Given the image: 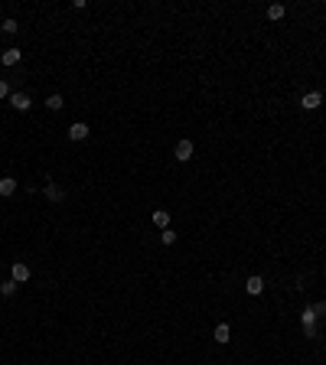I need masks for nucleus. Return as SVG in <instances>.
<instances>
[{"label": "nucleus", "mask_w": 326, "mask_h": 365, "mask_svg": "<svg viewBox=\"0 0 326 365\" xmlns=\"http://www.w3.org/2000/svg\"><path fill=\"white\" fill-rule=\"evenodd\" d=\"M245 290H248L251 297H258L261 290H264V277H258V274H251V277H248V284H245Z\"/></svg>", "instance_id": "6"}, {"label": "nucleus", "mask_w": 326, "mask_h": 365, "mask_svg": "<svg viewBox=\"0 0 326 365\" xmlns=\"http://www.w3.org/2000/svg\"><path fill=\"white\" fill-rule=\"evenodd\" d=\"M17 287H20V284H17V280H3V284H0V293H3V297H13V293H17Z\"/></svg>", "instance_id": "14"}, {"label": "nucleus", "mask_w": 326, "mask_h": 365, "mask_svg": "<svg viewBox=\"0 0 326 365\" xmlns=\"http://www.w3.org/2000/svg\"><path fill=\"white\" fill-rule=\"evenodd\" d=\"M20 49H7V53H0V62H3V65H7V69H10V65H17V62H20Z\"/></svg>", "instance_id": "10"}, {"label": "nucleus", "mask_w": 326, "mask_h": 365, "mask_svg": "<svg viewBox=\"0 0 326 365\" xmlns=\"http://www.w3.org/2000/svg\"><path fill=\"white\" fill-rule=\"evenodd\" d=\"M46 108H49V111H62V108H65L62 95H49V98H46Z\"/></svg>", "instance_id": "13"}, {"label": "nucleus", "mask_w": 326, "mask_h": 365, "mask_svg": "<svg viewBox=\"0 0 326 365\" xmlns=\"http://www.w3.org/2000/svg\"><path fill=\"white\" fill-rule=\"evenodd\" d=\"M13 193H17V180H13V176H3V180H0V196L7 199V196H13Z\"/></svg>", "instance_id": "9"}, {"label": "nucleus", "mask_w": 326, "mask_h": 365, "mask_svg": "<svg viewBox=\"0 0 326 365\" xmlns=\"http://www.w3.org/2000/svg\"><path fill=\"white\" fill-rule=\"evenodd\" d=\"M284 13H287L284 10V3H271V7H268V20H281Z\"/></svg>", "instance_id": "15"}, {"label": "nucleus", "mask_w": 326, "mask_h": 365, "mask_svg": "<svg viewBox=\"0 0 326 365\" xmlns=\"http://www.w3.org/2000/svg\"><path fill=\"white\" fill-rule=\"evenodd\" d=\"M153 225L160 228H170V212H166V209H153Z\"/></svg>", "instance_id": "7"}, {"label": "nucleus", "mask_w": 326, "mask_h": 365, "mask_svg": "<svg viewBox=\"0 0 326 365\" xmlns=\"http://www.w3.org/2000/svg\"><path fill=\"white\" fill-rule=\"evenodd\" d=\"M88 137V124H82V121H78V124H72V128H69V140H85Z\"/></svg>", "instance_id": "8"}, {"label": "nucleus", "mask_w": 326, "mask_h": 365, "mask_svg": "<svg viewBox=\"0 0 326 365\" xmlns=\"http://www.w3.org/2000/svg\"><path fill=\"white\" fill-rule=\"evenodd\" d=\"M320 105H323V95H320V91H307L304 101H300V108H304V111H316Z\"/></svg>", "instance_id": "3"}, {"label": "nucleus", "mask_w": 326, "mask_h": 365, "mask_svg": "<svg viewBox=\"0 0 326 365\" xmlns=\"http://www.w3.org/2000/svg\"><path fill=\"white\" fill-rule=\"evenodd\" d=\"M228 339H232V326H228V323H218V326H216V343L225 346Z\"/></svg>", "instance_id": "11"}, {"label": "nucleus", "mask_w": 326, "mask_h": 365, "mask_svg": "<svg viewBox=\"0 0 326 365\" xmlns=\"http://www.w3.org/2000/svg\"><path fill=\"white\" fill-rule=\"evenodd\" d=\"M176 238H180V235H176L173 228H163V232H160V241H163V245H176Z\"/></svg>", "instance_id": "16"}, {"label": "nucleus", "mask_w": 326, "mask_h": 365, "mask_svg": "<svg viewBox=\"0 0 326 365\" xmlns=\"http://www.w3.org/2000/svg\"><path fill=\"white\" fill-rule=\"evenodd\" d=\"M13 91H10V85H7V82H0V98H10Z\"/></svg>", "instance_id": "18"}, {"label": "nucleus", "mask_w": 326, "mask_h": 365, "mask_svg": "<svg viewBox=\"0 0 326 365\" xmlns=\"http://www.w3.org/2000/svg\"><path fill=\"white\" fill-rule=\"evenodd\" d=\"M10 274H13V280H17V284H23V280H30V268H26L23 261H13Z\"/></svg>", "instance_id": "5"}, {"label": "nucleus", "mask_w": 326, "mask_h": 365, "mask_svg": "<svg viewBox=\"0 0 326 365\" xmlns=\"http://www.w3.org/2000/svg\"><path fill=\"white\" fill-rule=\"evenodd\" d=\"M10 105H13V111H30L33 101H30V95H26V91H13V95H10Z\"/></svg>", "instance_id": "2"}, {"label": "nucleus", "mask_w": 326, "mask_h": 365, "mask_svg": "<svg viewBox=\"0 0 326 365\" xmlns=\"http://www.w3.org/2000/svg\"><path fill=\"white\" fill-rule=\"evenodd\" d=\"M176 160L180 163H189L193 160V153H196V147H193V140H180V144H176Z\"/></svg>", "instance_id": "1"}, {"label": "nucleus", "mask_w": 326, "mask_h": 365, "mask_svg": "<svg viewBox=\"0 0 326 365\" xmlns=\"http://www.w3.org/2000/svg\"><path fill=\"white\" fill-rule=\"evenodd\" d=\"M62 189H59V186H55V182H46V199H49V202H62Z\"/></svg>", "instance_id": "12"}, {"label": "nucleus", "mask_w": 326, "mask_h": 365, "mask_svg": "<svg viewBox=\"0 0 326 365\" xmlns=\"http://www.w3.org/2000/svg\"><path fill=\"white\" fill-rule=\"evenodd\" d=\"M0 30H3V33H17V30H20V23H17V20H3Z\"/></svg>", "instance_id": "17"}, {"label": "nucleus", "mask_w": 326, "mask_h": 365, "mask_svg": "<svg viewBox=\"0 0 326 365\" xmlns=\"http://www.w3.org/2000/svg\"><path fill=\"white\" fill-rule=\"evenodd\" d=\"M316 307H307L304 313H300V320H304V329H307V336H313V323H316Z\"/></svg>", "instance_id": "4"}]
</instances>
